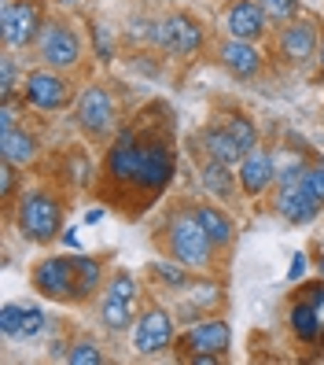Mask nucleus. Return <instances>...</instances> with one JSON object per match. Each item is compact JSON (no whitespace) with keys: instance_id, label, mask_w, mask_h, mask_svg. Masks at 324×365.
Masks as SVG:
<instances>
[{"instance_id":"7c9ffc66","label":"nucleus","mask_w":324,"mask_h":365,"mask_svg":"<svg viewBox=\"0 0 324 365\" xmlns=\"http://www.w3.org/2000/svg\"><path fill=\"white\" fill-rule=\"evenodd\" d=\"M11 89H15V63L4 59L0 63V93H4V100H11Z\"/></svg>"},{"instance_id":"f8f14e48","label":"nucleus","mask_w":324,"mask_h":365,"mask_svg":"<svg viewBox=\"0 0 324 365\" xmlns=\"http://www.w3.org/2000/svg\"><path fill=\"white\" fill-rule=\"evenodd\" d=\"M0 329L4 336H19V339H33L41 329H45V314L37 307H26V303H8L0 310Z\"/></svg>"},{"instance_id":"5701e85b","label":"nucleus","mask_w":324,"mask_h":365,"mask_svg":"<svg viewBox=\"0 0 324 365\" xmlns=\"http://www.w3.org/2000/svg\"><path fill=\"white\" fill-rule=\"evenodd\" d=\"M196 222L207 229V236L214 244H229V236H232V222L225 218L221 210H214V207H199L196 210Z\"/></svg>"},{"instance_id":"f03ea898","label":"nucleus","mask_w":324,"mask_h":365,"mask_svg":"<svg viewBox=\"0 0 324 365\" xmlns=\"http://www.w3.org/2000/svg\"><path fill=\"white\" fill-rule=\"evenodd\" d=\"M41 30H45V23H41V8L33 0H8L4 11H0V34L15 48L33 45L41 37Z\"/></svg>"},{"instance_id":"f257e3e1","label":"nucleus","mask_w":324,"mask_h":365,"mask_svg":"<svg viewBox=\"0 0 324 365\" xmlns=\"http://www.w3.org/2000/svg\"><path fill=\"white\" fill-rule=\"evenodd\" d=\"M169 244H174V259L188 269H199L210 262V236L207 229L196 222V214L192 218H177L174 225H169Z\"/></svg>"},{"instance_id":"c9c22d12","label":"nucleus","mask_w":324,"mask_h":365,"mask_svg":"<svg viewBox=\"0 0 324 365\" xmlns=\"http://www.w3.org/2000/svg\"><path fill=\"white\" fill-rule=\"evenodd\" d=\"M59 4H78V0H59Z\"/></svg>"},{"instance_id":"dca6fc26","label":"nucleus","mask_w":324,"mask_h":365,"mask_svg":"<svg viewBox=\"0 0 324 365\" xmlns=\"http://www.w3.org/2000/svg\"><path fill=\"white\" fill-rule=\"evenodd\" d=\"M221 63L236 78H251V74H258V67H262V56L251 48V41L232 37V41H225V45H221Z\"/></svg>"},{"instance_id":"cd10ccee","label":"nucleus","mask_w":324,"mask_h":365,"mask_svg":"<svg viewBox=\"0 0 324 365\" xmlns=\"http://www.w3.org/2000/svg\"><path fill=\"white\" fill-rule=\"evenodd\" d=\"M258 4L269 19H291L298 11V0H258Z\"/></svg>"},{"instance_id":"c756f323","label":"nucleus","mask_w":324,"mask_h":365,"mask_svg":"<svg viewBox=\"0 0 324 365\" xmlns=\"http://www.w3.org/2000/svg\"><path fill=\"white\" fill-rule=\"evenodd\" d=\"M93 41H96V52H100V59H111V34H107V26L103 23H93Z\"/></svg>"},{"instance_id":"aec40b11","label":"nucleus","mask_w":324,"mask_h":365,"mask_svg":"<svg viewBox=\"0 0 324 365\" xmlns=\"http://www.w3.org/2000/svg\"><path fill=\"white\" fill-rule=\"evenodd\" d=\"M0 155H4V163H11V166H26L37 155V140L11 125V130L0 133Z\"/></svg>"},{"instance_id":"473e14b6","label":"nucleus","mask_w":324,"mask_h":365,"mask_svg":"<svg viewBox=\"0 0 324 365\" xmlns=\"http://www.w3.org/2000/svg\"><path fill=\"white\" fill-rule=\"evenodd\" d=\"M155 273L162 277L166 284H184V269H181V266H166V262H155Z\"/></svg>"},{"instance_id":"4be33fe9","label":"nucleus","mask_w":324,"mask_h":365,"mask_svg":"<svg viewBox=\"0 0 324 365\" xmlns=\"http://www.w3.org/2000/svg\"><path fill=\"white\" fill-rule=\"evenodd\" d=\"M291 325H295L298 339H306V343L324 339V332H320V317H317V310H313L310 299H306V303H298V307L291 310Z\"/></svg>"},{"instance_id":"bb28decb","label":"nucleus","mask_w":324,"mask_h":365,"mask_svg":"<svg viewBox=\"0 0 324 365\" xmlns=\"http://www.w3.org/2000/svg\"><path fill=\"white\" fill-rule=\"evenodd\" d=\"M229 130H232V137H236V140H240V148H244V152H254V125H251L244 115H232Z\"/></svg>"},{"instance_id":"20e7f679","label":"nucleus","mask_w":324,"mask_h":365,"mask_svg":"<svg viewBox=\"0 0 324 365\" xmlns=\"http://www.w3.org/2000/svg\"><path fill=\"white\" fill-rule=\"evenodd\" d=\"M33 288L48 299H81L74 259H45L33 269Z\"/></svg>"},{"instance_id":"9b49d317","label":"nucleus","mask_w":324,"mask_h":365,"mask_svg":"<svg viewBox=\"0 0 324 365\" xmlns=\"http://www.w3.org/2000/svg\"><path fill=\"white\" fill-rule=\"evenodd\" d=\"M188 354H225L229 343H232V332L225 321H203V325L188 329V336L181 339Z\"/></svg>"},{"instance_id":"a211bd4d","label":"nucleus","mask_w":324,"mask_h":365,"mask_svg":"<svg viewBox=\"0 0 324 365\" xmlns=\"http://www.w3.org/2000/svg\"><path fill=\"white\" fill-rule=\"evenodd\" d=\"M203 148H207V155L210 159H218V163H225V166H236V163H244V148H240V140L232 137V130L225 125V130H218V125H214V130H207L203 133Z\"/></svg>"},{"instance_id":"393cba45","label":"nucleus","mask_w":324,"mask_h":365,"mask_svg":"<svg viewBox=\"0 0 324 365\" xmlns=\"http://www.w3.org/2000/svg\"><path fill=\"white\" fill-rule=\"evenodd\" d=\"M74 266H78V288H81V299H85V295H93V292L100 288V262L85 259V255H78Z\"/></svg>"},{"instance_id":"9d476101","label":"nucleus","mask_w":324,"mask_h":365,"mask_svg":"<svg viewBox=\"0 0 324 365\" xmlns=\"http://www.w3.org/2000/svg\"><path fill=\"white\" fill-rule=\"evenodd\" d=\"M169 336H174L169 314H166V310H147V314L137 321V336H133V343H137V351H140V354H159V351H166Z\"/></svg>"},{"instance_id":"1a4fd4ad","label":"nucleus","mask_w":324,"mask_h":365,"mask_svg":"<svg viewBox=\"0 0 324 365\" xmlns=\"http://www.w3.org/2000/svg\"><path fill=\"white\" fill-rule=\"evenodd\" d=\"M111 118H115V107H111V96L103 89H85V96L78 100V125L85 133H107L111 130Z\"/></svg>"},{"instance_id":"6e6552de","label":"nucleus","mask_w":324,"mask_h":365,"mask_svg":"<svg viewBox=\"0 0 324 365\" xmlns=\"http://www.w3.org/2000/svg\"><path fill=\"white\" fill-rule=\"evenodd\" d=\"M266 11L258 0H236V4L225 11V30L229 37H240V41H254L266 34Z\"/></svg>"},{"instance_id":"4468645a","label":"nucleus","mask_w":324,"mask_h":365,"mask_svg":"<svg viewBox=\"0 0 324 365\" xmlns=\"http://www.w3.org/2000/svg\"><path fill=\"white\" fill-rule=\"evenodd\" d=\"M169 178H174V159H169L162 148H144L140 152V166H137V185L144 188H162Z\"/></svg>"},{"instance_id":"ddd939ff","label":"nucleus","mask_w":324,"mask_h":365,"mask_svg":"<svg viewBox=\"0 0 324 365\" xmlns=\"http://www.w3.org/2000/svg\"><path fill=\"white\" fill-rule=\"evenodd\" d=\"M313 48H317L313 23H295V26H284V34H280V56L288 63H306Z\"/></svg>"},{"instance_id":"7ed1b4c3","label":"nucleus","mask_w":324,"mask_h":365,"mask_svg":"<svg viewBox=\"0 0 324 365\" xmlns=\"http://www.w3.org/2000/svg\"><path fill=\"white\" fill-rule=\"evenodd\" d=\"M19 229L37 244L52 240L59 232V203L52 196H45V192H30L23 200V207H19Z\"/></svg>"},{"instance_id":"39448f33","label":"nucleus","mask_w":324,"mask_h":365,"mask_svg":"<svg viewBox=\"0 0 324 365\" xmlns=\"http://www.w3.org/2000/svg\"><path fill=\"white\" fill-rule=\"evenodd\" d=\"M37 52L48 67H74L81 56V41L67 23H45V30L37 37Z\"/></svg>"},{"instance_id":"2f4dec72","label":"nucleus","mask_w":324,"mask_h":365,"mask_svg":"<svg viewBox=\"0 0 324 365\" xmlns=\"http://www.w3.org/2000/svg\"><path fill=\"white\" fill-rule=\"evenodd\" d=\"M111 295H122V299H133V295H137V284H133V277H129V273H118L115 281H111Z\"/></svg>"},{"instance_id":"b1692460","label":"nucleus","mask_w":324,"mask_h":365,"mask_svg":"<svg viewBox=\"0 0 324 365\" xmlns=\"http://www.w3.org/2000/svg\"><path fill=\"white\" fill-rule=\"evenodd\" d=\"M229 170L232 166H225V163H218V159H210L207 166H203V188H210L214 192V196H232V174H229Z\"/></svg>"},{"instance_id":"c85d7f7f","label":"nucleus","mask_w":324,"mask_h":365,"mask_svg":"<svg viewBox=\"0 0 324 365\" xmlns=\"http://www.w3.org/2000/svg\"><path fill=\"white\" fill-rule=\"evenodd\" d=\"M70 365H100V351L93 347V343H78V347L67 354Z\"/></svg>"},{"instance_id":"72a5a7b5","label":"nucleus","mask_w":324,"mask_h":365,"mask_svg":"<svg viewBox=\"0 0 324 365\" xmlns=\"http://www.w3.org/2000/svg\"><path fill=\"white\" fill-rule=\"evenodd\" d=\"M11 188H15V166L11 163H4V170H0V196H11Z\"/></svg>"},{"instance_id":"f704fd0d","label":"nucleus","mask_w":324,"mask_h":365,"mask_svg":"<svg viewBox=\"0 0 324 365\" xmlns=\"http://www.w3.org/2000/svg\"><path fill=\"white\" fill-rule=\"evenodd\" d=\"M302 269H306V255H295V259H291V269H288V277H291V281H298Z\"/></svg>"},{"instance_id":"0eeeda50","label":"nucleus","mask_w":324,"mask_h":365,"mask_svg":"<svg viewBox=\"0 0 324 365\" xmlns=\"http://www.w3.org/2000/svg\"><path fill=\"white\" fill-rule=\"evenodd\" d=\"M151 37H155L166 52H174V56H192L203 45V30H199V23L192 15H169L166 23L155 26Z\"/></svg>"},{"instance_id":"6ab92c4d","label":"nucleus","mask_w":324,"mask_h":365,"mask_svg":"<svg viewBox=\"0 0 324 365\" xmlns=\"http://www.w3.org/2000/svg\"><path fill=\"white\" fill-rule=\"evenodd\" d=\"M140 152H144V148H137L129 137H122L111 152H107V170H111L115 178H122V181H133L137 166H140Z\"/></svg>"},{"instance_id":"f3484780","label":"nucleus","mask_w":324,"mask_h":365,"mask_svg":"<svg viewBox=\"0 0 324 365\" xmlns=\"http://www.w3.org/2000/svg\"><path fill=\"white\" fill-rule=\"evenodd\" d=\"M276 210L284 214L288 222H310L313 214H317V203L306 188H302V181L295 185H284V192H280V200H276Z\"/></svg>"},{"instance_id":"2eb2a0df","label":"nucleus","mask_w":324,"mask_h":365,"mask_svg":"<svg viewBox=\"0 0 324 365\" xmlns=\"http://www.w3.org/2000/svg\"><path fill=\"white\" fill-rule=\"evenodd\" d=\"M273 174H276V166H273V155H269V152H247V155H244V166H240V185H244V192L258 196L262 188H269Z\"/></svg>"},{"instance_id":"4c0bfd02","label":"nucleus","mask_w":324,"mask_h":365,"mask_svg":"<svg viewBox=\"0 0 324 365\" xmlns=\"http://www.w3.org/2000/svg\"><path fill=\"white\" fill-rule=\"evenodd\" d=\"M320 273H324V259H320Z\"/></svg>"},{"instance_id":"423d86ee","label":"nucleus","mask_w":324,"mask_h":365,"mask_svg":"<svg viewBox=\"0 0 324 365\" xmlns=\"http://www.w3.org/2000/svg\"><path fill=\"white\" fill-rule=\"evenodd\" d=\"M23 93L33 107H41V111H56V107L70 103V81L59 78L56 71H33L23 81Z\"/></svg>"},{"instance_id":"412c9836","label":"nucleus","mask_w":324,"mask_h":365,"mask_svg":"<svg viewBox=\"0 0 324 365\" xmlns=\"http://www.w3.org/2000/svg\"><path fill=\"white\" fill-rule=\"evenodd\" d=\"M100 321L107 329H125L129 321H133V299H122V295L107 292L103 307H100Z\"/></svg>"},{"instance_id":"a878e982","label":"nucleus","mask_w":324,"mask_h":365,"mask_svg":"<svg viewBox=\"0 0 324 365\" xmlns=\"http://www.w3.org/2000/svg\"><path fill=\"white\" fill-rule=\"evenodd\" d=\"M302 188L313 196L317 207H324V163H313V166L302 170Z\"/></svg>"},{"instance_id":"e433bc0d","label":"nucleus","mask_w":324,"mask_h":365,"mask_svg":"<svg viewBox=\"0 0 324 365\" xmlns=\"http://www.w3.org/2000/svg\"><path fill=\"white\" fill-rule=\"evenodd\" d=\"M320 67H324V45H320Z\"/></svg>"}]
</instances>
